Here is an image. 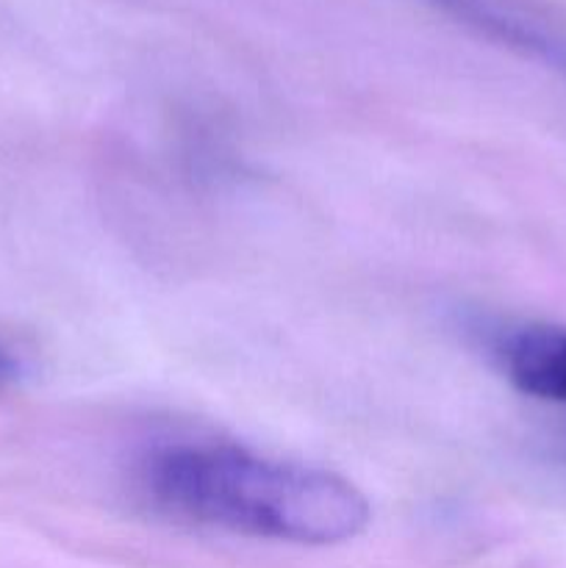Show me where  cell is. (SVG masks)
<instances>
[{
    "label": "cell",
    "instance_id": "obj_2",
    "mask_svg": "<svg viewBox=\"0 0 566 568\" xmlns=\"http://www.w3.org/2000/svg\"><path fill=\"white\" fill-rule=\"evenodd\" d=\"M488 39L566 64V44L553 37L519 0H420Z\"/></svg>",
    "mask_w": 566,
    "mask_h": 568
},
{
    "label": "cell",
    "instance_id": "obj_1",
    "mask_svg": "<svg viewBox=\"0 0 566 568\" xmlns=\"http://www.w3.org/2000/svg\"><path fill=\"white\" fill-rule=\"evenodd\" d=\"M139 491L183 525L297 547L344 544L372 519L366 494L338 471L222 442L155 449L139 466Z\"/></svg>",
    "mask_w": 566,
    "mask_h": 568
},
{
    "label": "cell",
    "instance_id": "obj_3",
    "mask_svg": "<svg viewBox=\"0 0 566 568\" xmlns=\"http://www.w3.org/2000/svg\"><path fill=\"white\" fill-rule=\"evenodd\" d=\"M499 361L522 394L566 408V327H522L503 344Z\"/></svg>",
    "mask_w": 566,
    "mask_h": 568
},
{
    "label": "cell",
    "instance_id": "obj_4",
    "mask_svg": "<svg viewBox=\"0 0 566 568\" xmlns=\"http://www.w3.org/2000/svg\"><path fill=\"white\" fill-rule=\"evenodd\" d=\"M17 375H20V364L11 355V349L6 344H0V388L11 386L17 381Z\"/></svg>",
    "mask_w": 566,
    "mask_h": 568
}]
</instances>
